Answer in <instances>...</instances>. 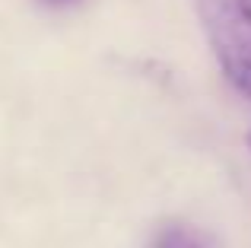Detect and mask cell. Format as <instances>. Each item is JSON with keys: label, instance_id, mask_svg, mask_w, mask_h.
Segmentation results:
<instances>
[{"label": "cell", "instance_id": "obj_1", "mask_svg": "<svg viewBox=\"0 0 251 248\" xmlns=\"http://www.w3.org/2000/svg\"><path fill=\"white\" fill-rule=\"evenodd\" d=\"M194 10L226 80L251 99V23L239 0H194Z\"/></svg>", "mask_w": 251, "mask_h": 248}, {"label": "cell", "instance_id": "obj_2", "mask_svg": "<svg viewBox=\"0 0 251 248\" xmlns=\"http://www.w3.org/2000/svg\"><path fill=\"white\" fill-rule=\"evenodd\" d=\"M150 248H216V242L191 223H166L156 229Z\"/></svg>", "mask_w": 251, "mask_h": 248}, {"label": "cell", "instance_id": "obj_3", "mask_svg": "<svg viewBox=\"0 0 251 248\" xmlns=\"http://www.w3.org/2000/svg\"><path fill=\"white\" fill-rule=\"evenodd\" d=\"M45 6H54V10H61V6H76L80 0H42Z\"/></svg>", "mask_w": 251, "mask_h": 248}, {"label": "cell", "instance_id": "obj_4", "mask_svg": "<svg viewBox=\"0 0 251 248\" xmlns=\"http://www.w3.org/2000/svg\"><path fill=\"white\" fill-rule=\"evenodd\" d=\"M239 6H242V13L248 16V23H251V0H239Z\"/></svg>", "mask_w": 251, "mask_h": 248}, {"label": "cell", "instance_id": "obj_5", "mask_svg": "<svg viewBox=\"0 0 251 248\" xmlns=\"http://www.w3.org/2000/svg\"><path fill=\"white\" fill-rule=\"evenodd\" d=\"M248 147H251V134H248Z\"/></svg>", "mask_w": 251, "mask_h": 248}]
</instances>
